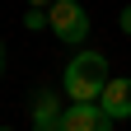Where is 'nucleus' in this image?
Wrapping results in <instances>:
<instances>
[{"instance_id":"obj_10","label":"nucleus","mask_w":131,"mask_h":131,"mask_svg":"<svg viewBox=\"0 0 131 131\" xmlns=\"http://www.w3.org/2000/svg\"><path fill=\"white\" fill-rule=\"evenodd\" d=\"M0 131H14V126H0Z\"/></svg>"},{"instance_id":"obj_7","label":"nucleus","mask_w":131,"mask_h":131,"mask_svg":"<svg viewBox=\"0 0 131 131\" xmlns=\"http://www.w3.org/2000/svg\"><path fill=\"white\" fill-rule=\"evenodd\" d=\"M122 33H126V38H131V5L122 9Z\"/></svg>"},{"instance_id":"obj_3","label":"nucleus","mask_w":131,"mask_h":131,"mask_svg":"<svg viewBox=\"0 0 131 131\" xmlns=\"http://www.w3.org/2000/svg\"><path fill=\"white\" fill-rule=\"evenodd\" d=\"M33 131H66V108H61L56 89L33 94Z\"/></svg>"},{"instance_id":"obj_6","label":"nucleus","mask_w":131,"mask_h":131,"mask_svg":"<svg viewBox=\"0 0 131 131\" xmlns=\"http://www.w3.org/2000/svg\"><path fill=\"white\" fill-rule=\"evenodd\" d=\"M24 28H33V33H38V28H52V14H47V9H28L24 14Z\"/></svg>"},{"instance_id":"obj_4","label":"nucleus","mask_w":131,"mask_h":131,"mask_svg":"<svg viewBox=\"0 0 131 131\" xmlns=\"http://www.w3.org/2000/svg\"><path fill=\"white\" fill-rule=\"evenodd\" d=\"M98 108H103L112 122H126L131 117V75H112L103 98H98Z\"/></svg>"},{"instance_id":"obj_1","label":"nucleus","mask_w":131,"mask_h":131,"mask_svg":"<svg viewBox=\"0 0 131 131\" xmlns=\"http://www.w3.org/2000/svg\"><path fill=\"white\" fill-rule=\"evenodd\" d=\"M108 56L103 52H80L70 56V66H66V75H61V89L66 98H75V103H98L108 89Z\"/></svg>"},{"instance_id":"obj_2","label":"nucleus","mask_w":131,"mask_h":131,"mask_svg":"<svg viewBox=\"0 0 131 131\" xmlns=\"http://www.w3.org/2000/svg\"><path fill=\"white\" fill-rule=\"evenodd\" d=\"M47 14H52V38L70 42V47L89 38V9L80 5V0H56Z\"/></svg>"},{"instance_id":"obj_8","label":"nucleus","mask_w":131,"mask_h":131,"mask_svg":"<svg viewBox=\"0 0 131 131\" xmlns=\"http://www.w3.org/2000/svg\"><path fill=\"white\" fill-rule=\"evenodd\" d=\"M56 0H28V9H52Z\"/></svg>"},{"instance_id":"obj_9","label":"nucleus","mask_w":131,"mask_h":131,"mask_svg":"<svg viewBox=\"0 0 131 131\" xmlns=\"http://www.w3.org/2000/svg\"><path fill=\"white\" fill-rule=\"evenodd\" d=\"M0 75H5V42H0Z\"/></svg>"},{"instance_id":"obj_5","label":"nucleus","mask_w":131,"mask_h":131,"mask_svg":"<svg viewBox=\"0 0 131 131\" xmlns=\"http://www.w3.org/2000/svg\"><path fill=\"white\" fill-rule=\"evenodd\" d=\"M66 131H112V117L98 103H70L66 108Z\"/></svg>"}]
</instances>
